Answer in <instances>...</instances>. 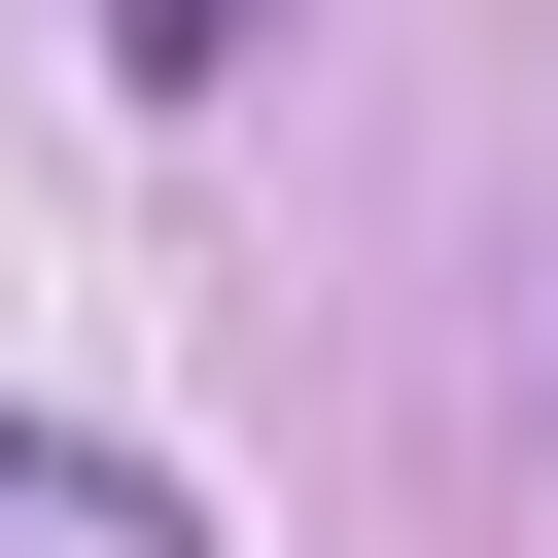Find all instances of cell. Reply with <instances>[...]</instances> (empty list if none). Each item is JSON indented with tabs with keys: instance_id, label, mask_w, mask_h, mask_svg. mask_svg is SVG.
Instances as JSON below:
<instances>
[{
	"instance_id": "cell-1",
	"label": "cell",
	"mask_w": 558,
	"mask_h": 558,
	"mask_svg": "<svg viewBox=\"0 0 558 558\" xmlns=\"http://www.w3.org/2000/svg\"><path fill=\"white\" fill-rule=\"evenodd\" d=\"M244 35H279V0H105V70H140V105H209Z\"/></svg>"
}]
</instances>
